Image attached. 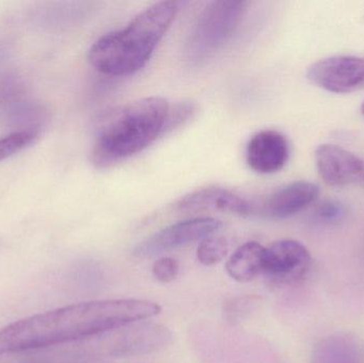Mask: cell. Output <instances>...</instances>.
<instances>
[{
  "mask_svg": "<svg viewBox=\"0 0 364 363\" xmlns=\"http://www.w3.org/2000/svg\"><path fill=\"white\" fill-rule=\"evenodd\" d=\"M307 78L316 87L346 94L364 87V58L355 55H335L312 64Z\"/></svg>",
  "mask_w": 364,
  "mask_h": 363,
  "instance_id": "7",
  "label": "cell"
},
{
  "mask_svg": "<svg viewBox=\"0 0 364 363\" xmlns=\"http://www.w3.org/2000/svg\"><path fill=\"white\" fill-rule=\"evenodd\" d=\"M320 194L318 185L308 181H296L280 188L257 207L255 215L282 220L293 217L314 202Z\"/></svg>",
  "mask_w": 364,
  "mask_h": 363,
  "instance_id": "12",
  "label": "cell"
},
{
  "mask_svg": "<svg viewBox=\"0 0 364 363\" xmlns=\"http://www.w3.org/2000/svg\"><path fill=\"white\" fill-rule=\"evenodd\" d=\"M178 12L174 1H160L139 13L123 29L98 38L89 51V61L109 76H129L151 59Z\"/></svg>",
  "mask_w": 364,
  "mask_h": 363,
  "instance_id": "2",
  "label": "cell"
},
{
  "mask_svg": "<svg viewBox=\"0 0 364 363\" xmlns=\"http://www.w3.org/2000/svg\"><path fill=\"white\" fill-rule=\"evenodd\" d=\"M312 363H357L356 347L346 337H329L314 350Z\"/></svg>",
  "mask_w": 364,
  "mask_h": 363,
  "instance_id": "14",
  "label": "cell"
},
{
  "mask_svg": "<svg viewBox=\"0 0 364 363\" xmlns=\"http://www.w3.org/2000/svg\"><path fill=\"white\" fill-rule=\"evenodd\" d=\"M97 339L96 355L109 358L149 355L166 349L173 342V332L166 326L151 322H136L105 332Z\"/></svg>",
  "mask_w": 364,
  "mask_h": 363,
  "instance_id": "5",
  "label": "cell"
},
{
  "mask_svg": "<svg viewBox=\"0 0 364 363\" xmlns=\"http://www.w3.org/2000/svg\"><path fill=\"white\" fill-rule=\"evenodd\" d=\"M247 2L218 0L205 4L188 34L186 55L193 64L213 57L231 38L246 10Z\"/></svg>",
  "mask_w": 364,
  "mask_h": 363,
  "instance_id": "4",
  "label": "cell"
},
{
  "mask_svg": "<svg viewBox=\"0 0 364 363\" xmlns=\"http://www.w3.org/2000/svg\"><path fill=\"white\" fill-rule=\"evenodd\" d=\"M316 163L321 178L331 187L364 183V160L337 145H320Z\"/></svg>",
  "mask_w": 364,
  "mask_h": 363,
  "instance_id": "9",
  "label": "cell"
},
{
  "mask_svg": "<svg viewBox=\"0 0 364 363\" xmlns=\"http://www.w3.org/2000/svg\"><path fill=\"white\" fill-rule=\"evenodd\" d=\"M175 207L181 212L220 211L241 217L255 215L256 211V206L250 200L231 190L220 187H208L196 190L181 198Z\"/></svg>",
  "mask_w": 364,
  "mask_h": 363,
  "instance_id": "10",
  "label": "cell"
},
{
  "mask_svg": "<svg viewBox=\"0 0 364 363\" xmlns=\"http://www.w3.org/2000/svg\"><path fill=\"white\" fill-rule=\"evenodd\" d=\"M228 249V242L224 237L212 234L200 241L197 249V259L203 266H215L226 257Z\"/></svg>",
  "mask_w": 364,
  "mask_h": 363,
  "instance_id": "15",
  "label": "cell"
},
{
  "mask_svg": "<svg viewBox=\"0 0 364 363\" xmlns=\"http://www.w3.org/2000/svg\"><path fill=\"white\" fill-rule=\"evenodd\" d=\"M179 273V264L176 259L170 257L160 258L153 264V275L162 283H171Z\"/></svg>",
  "mask_w": 364,
  "mask_h": 363,
  "instance_id": "20",
  "label": "cell"
},
{
  "mask_svg": "<svg viewBox=\"0 0 364 363\" xmlns=\"http://www.w3.org/2000/svg\"><path fill=\"white\" fill-rule=\"evenodd\" d=\"M36 134L32 131H18L0 139V162L19 153L36 141Z\"/></svg>",
  "mask_w": 364,
  "mask_h": 363,
  "instance_id": "16",
  "label": "cell"
},
{
  "mask_svg": "<svg viewBox=\"0 0 364 363\" xmlns=\"http://www.w3.org/2000/svg\"><path fill=\"white\" fill-rule=\"evenodd\" d=\"M290 145L284 134L276 130H262L252 136L246 147V162L259 174H274L286 166Z\"/></svg>",
  "mask_w": 364,
  "mask_h": 363,
  "instance_id": "11",
  "label": "cell"
},
{
  "mask_svg": "<svg viewBox=\"0 0 364 363\" xmlns=\"http://www.w3.org/2000/svg\"><path fill=\"white\" fill-rule=\"evenodd\" d=\"M197 110L198 108L192 102H182L175 106H170L168 119H166V134L194 119Z\"/></svg>",
  "mask_w": 364,
  "mask_h": 363,
  "instance_id": "18",
  "label": "cell"
},
{
  "mask_svg": "<svg viewBox=\"0 0 364 363\" xmlns=\"http://www.w3.org/2000/svg\"><path fill=\"white\" fill-rule=\"evenodd\" d=\"M161 313L154 302L136 298L79 303L26 318L0 330V355L94 338Z\"/></svg>",
  "mask_w": 364,
  "mask_h": 363,
  "instance_id": "1",
  "label": "cell"
},
{
  "mask_svg": "<svg viewBox=\"0 0 364 363\" xmlns=\"http://www.w3.org/2000/svg\"><path fill=\"white\" fill-rule=\"evenodd\" d=\"M311 255L301 243L280 240L265 249L263 274L274 285H291L307 274Z\"/></svg>",
  "mask_w": 364,
  "mask_h": 363,
  "instance_id": "8",
  "label": "cell"
},
{
  "mask_svg": "<svg viewBox=\"0 0 364 363\" xmlns=\"http://www.w3.org/2000/svg\"><path fill=\"white\" fill-rule=\"evenodd\" d=\"M346 208L343 204L337 200H326L316 207L314 211V220L321 224L339 223L346 217Z\"/></svg>",
  "mask_w": 364,
  "mask_h": 363,
  "instance_id": "19",
  "label": "cell"
},
{
  "mask_svg": "<svg viewBox=\"0 0 364 363\" xmlns=\"http://www.w3.org/2000/svg\"><path fill=\"white\" fill-rule=\"evenodd\" d=\"M222 227L220 221L212 217H195L168 226L151 234L134 249V256L141 259L156 257L166 251L201 241Z\"/></svg>",
  "mask_w": 364,
  "mask_h": 363,
  "instance_id": "6",
  "label": "cell"
},
{
  "mask_svg": "<svg viewBox=\"0 0 364 363\" xmlns=\"http://www.w3.org/2000/svg\"><path fill=\"white\" fill-rule=\"evenodd\" d=\"M258 303L259 298L257 296L231 298L224 304L225 318L231 323L242 321L246 315L255 310Z\"/></svg>",
  "mask_w": 364,
  "mask_h": 363,
  "instance_id": "17",
  "label": "cell"
},
{
  "mask_svg": "<svg viewBox=\"0 0 364 363\" xmlns=\"http://www.w3.org/2000/svg\"><path fill=\"white\" fill-rule=\"evenodd\" d=\"M170 104L157 96L141 98L115 109L98 128L92 160L98 168L115 166L166 134Z\"/></svg>",
  "mask_w": 364,
  "mask_h": 363,
  "instance_id": "3",
  "label": "cell"
},
{
  "mask_svg": "<svg viewBox=\"0 0 364 363\" xmlns=\"http://www.w3.org/2000/svg\"><path fill=\"white\" fill-rule=\"evenodd\" d=\"M265 249L258 242H247L240 246L229 258L226 272L237 283H250L260 274L264 268Z\"/></svg>",
  "mask_w": 364,
  "mask_h": 363,
  "instance_id": "13",
  "label": "cell"
}]
</instances>
